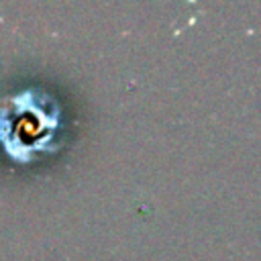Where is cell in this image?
Segmentation results:
<instances>
[{
  "mask_svg": "<svg viewBox=\"0 0 261 261\" xmlns=\"http://www.w3.org/2000/svg\"><path fill=\"white\" fill-rule=\"evenodd\" d=\"M57 112L35 92H18L0 102V141L14 159H31L57 128Z\"/></svg>",
  "mask_w": 261,
  "mask_h": 261,
  "instance_id": "6da1fadb",
  "label": "cell"
}]
</instances>
